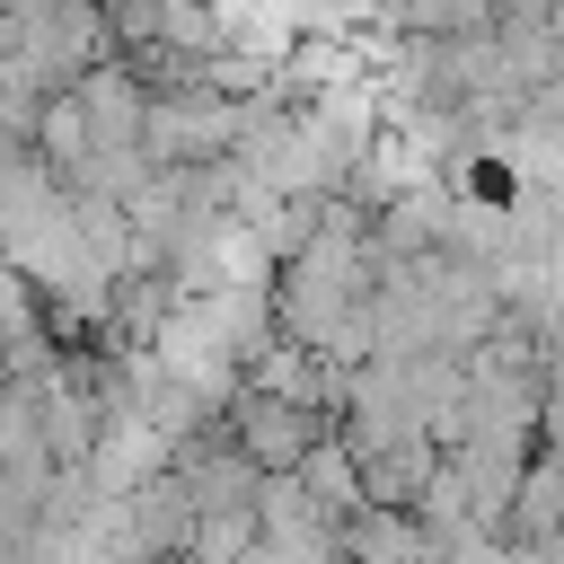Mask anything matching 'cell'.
Returning a JSON list of instances; mask_svg holds the SVG:
<instances>
[{
  "instance_id": "1",
  "label": "cell",
  "mask_w": 564,
  "mask_h": 564,
  "mask_svg": "<svg viewBox=\"0 0 564 564\" xmlns=\"http://www.w3.org/2000/svg\"><path fill=\"white\" fill-rule=\"evenodd\" d=\"M317 441H326V423H317V405H300V397H264V388H247L238 414H229V449H238L256 476H291Z\"/></svg>"
}]
</instances>
